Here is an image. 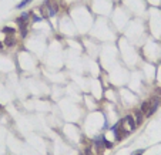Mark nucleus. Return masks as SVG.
I'll list each match as a JSON object with an SVG mask.
<instances>
[{"label": "nucleus", "instance_id": "1a4fd4ad", "mask_svg": "<svg viewBox=\"0 0 161 155\" xmlns=\"http://www.w3.org/2000/svg\"><path fill=\"white\" fill-rule=\"evenodd\" d=\"M0 49H3V44H1V41H0Z\"/></svg>", "mask_w": 161, "mask_h": 155}, {"label": "nucleus", "instance_id": "f03ea898", "mask_svg": "<svg viewBox=\"0 0 161 155\" xmlns=\"http://www.w3.org/2000/svg\"><path fill=\"white\" fill-rule=\"evenodd\" d=\"M150 108H151V100H147V101H144V103L141 104L140 111H141V112H144V114H147Z\"/></svg>", "mask_w": 161, "mask_h": 155}, {"label": "nucleus", "instance_id": "9b49d317", "mask_svg": "<svg viewBox=\"0 0 161 155\" xmlns=\"http://www.w3.org/2000/svg\"><path fill=\"white\" fill-rule=\"evenodd\" d=\"M141 152H143V151H141ZM141 152H140V154H138V155H141Z\"/></svg>", "mask_w": 161, "mask_h": 155}, {"label": "nucleus", "instance_id": "f257e3e1", "mask_svg": "<svg viewBox=\"0 0 161 155\" xmlns=\"http://www.w3.org/2000/svg\"><path fill=\"white\" fill-rule=\"evenodd\" d=\"M126 121L129 122L130 130H131V131H134V130H135V127H137V122H135V120H134V117H133V115H127V117H126Z\"/></svg>", "mask_w": 161, "mask_h": 155}, {"label": "nucleus", "instance_id": "6e6552de", "mask_svg": "<svg viewBox=\"0 0 161 155\" xmlns=\"http://www.w3.org/2000/svg\"><path fill=\"white\" fill-rule=\"evenodd\" d=\"M84 154L86 155H93L91 154V148H86V150H84Z\"/></svg>", "mask_w": 161, "mask_h": 155}, {"label": "nucleus", "instance_id": "0eeeda50", "mask_svg": "<svg viewBox=\"0 0 161 155\" xmlns=\"http://www.w3.org/2000/svg\"><path fill=\"white\" fill-rule=\"evenodd\" d=\"M1 32H3V33H7V34H10V36L15 34V29H12V27H4Z\"/></svg>", "mask_w": 161, "mask_h": 155}, {"label": "nucleus", "instance_id": "9d476101", "mask_svg": "<svg viewBox=\"0 0 161 155\" xmlns=\"http://www.w3.org/2000/svg\"><path fill=\"white\" fill-rule=\"evenodd\" d=\"M29 1H30V3H32V1H34V0H29Z\"/></svg>", "mask_w": 161, "mask_h": 155}, {"label": "nucleus", "instance_id": "7ed1b4c3", "mask_svg": "<svg viewBox=\"0 0 161 155\" xmlns=\"http://www.w3.org/2000/svg\"><path fill=\"white\" fill-rule=\"evenodd\" d=\"M30 20H32V23H40V21L44 20V17L40 16V14H36V13H34V14H32V19H30Z\"/></svg>", "mask_w": 161, "mask_h": 155}, {"label": "nucleus", "instance_id": "423d86ee", "mask_svg": "<svg viewBox=\"0 0 161 155\" xmlns=\"http://www.w3.org/2000/svg\"><path fill=\"white\" fill-rule=\"evenodd\" d=\"M143 114H144V112H141V111H137V112H135V122H137V125L141 124V121H143Z\"/></svg>", "mask_w": 161, "mask_h": 155}, {"label": "nucleus", "instance_id": "39448f33", "mask_svg": "<svg viewBox=\"0 0 161 155\" xmlns=\"http://www.w3.org/2000/svg\"><path fill=\"white\" fill-rule=\"evenodd\" d=\"M29 4H30V1H29V0H21V1L16 6V9H17V10H23V9H24L26 6H29Z\"/></svg>", "mask_w": 161, "mask_h": 155}, {"label": "nucleus", "instance_id": "20e7f679", "mask_svg": "<svg viewBox=\"0 0 161 155\" xmlns=\"http://www.w3.org/2000/svg\"><path fill=\"white\" fill-rule=\"evenodd\" d=\"M4 44H6L7 47H12V46L15 44V37H13V36H7L6 40H4Z\"/></svg>", "mask_w": 161, "mask_h": 155}]
</instances>
